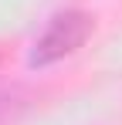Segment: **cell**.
Returning <instances> with one entry per match:
<instances>
[{"mask_svg": "<svg viewBox=\"0 0 122 125\" xmlns=\"http://www.w3.org/2000/svg\"><path fill=\"white\" fill-rule=\"evenodd\" d=\"M88 34H92V17L81 14V10H64L58 17H51V24L44 27V34L34 41L31 64L44 68V64H54L61 58H68V54H75L85 44Z\"/></svg>", "mask_w": 122, "mask_h": 125, "instance_id": "obj_1", "label": "cell"}]
</instances>
